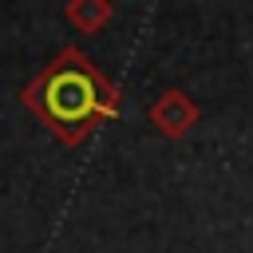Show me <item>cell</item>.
Segmentation results:
<instances>
[{
    "label": "cell",
    "instance_id": "obj_1",
    "mask_svg": "<svg viewBox=\"0 0 253 253\" xmlns=\"http://www.w3.org/2000/svg\"><path fill=\"white\" fill-rule=\"evenodd\" d=\"M24 107L40 115V123L67 146L83 142L95 134L103 123L115 119L119 95L111 79L83 55V51H63L55 55L24 91Z\"/></svg>",
    "mask_w": 253,
    "mask_h": 253
},
{
    "label": "cell",
    "instance_id": "obj_2",
    "mask_svg": "<svg viewBox=\"0 0 253 253\" xmlns=\"http://www.w3.org/2000/svg\"><path fill=\"white\" fill-rule=\"evenodd\" d=\"M146 119L150 126L162 134V138H182L186 130H194L198 123V107L186 91H162L150 107H146Z\"/></svg>",
    "mask_w": 253,
    "mask_h": 253
},
{
    "label": "cell",
    "instance_id": "obj_3",
    "mask_svg": "<svg viewBox=\"0 0 253 253\" xmlns=\"http://www.w3.org/2000/svg\"><path fill=\"white\" fill-rule=\"evenodd\" d=\"M111 16H115V4L111 0H71L63 8V20L75 32H103Z\"/></svg>",
    "mask_w": 253,
    "mask_h": 253
}]
</instances>
